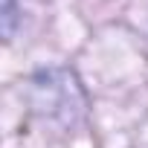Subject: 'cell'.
<instances>
[{"label":"cell","mask_w":148,"mask_h":148,"mask_svg":"<svg viewBox=\"0 0 148 148\" xmlns=\"http://www.w3.org/2000/svg\"><path fill=\"white\" fill-rule=\"evenodd\" d=\"M15 29V0H3V35L9 38Z\"/></svg>","instance_id":"cell-1"}]
</instances>
